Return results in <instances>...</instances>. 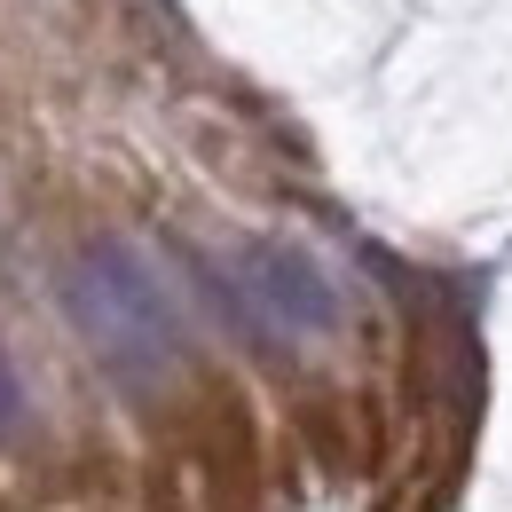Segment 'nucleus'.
<instances>
[{"label":"nucleus","mask_w":512,"mask_h":512,"mask_svg":"<svg viewBox=\"0 0 512 512\" xmlns=\"http://www.w3.org/2000/svg\"><path fill=\"white\" fill-rule=\"evenodd\" d=\"M64 316L87 339V355L127 386H150L182 363V308L166 276L127 237H95L64 268Z\"/></svg>","instance_id":"obj_1"},{"label":"nucleus","mask_w":512,"mask_h":512,"mask_svg":"<svg viewBox=\"0 0 512 512\" xmlns=\"http://www.w3.org/2000/svg\"><path fill=\"white\" fill-rule=\"evenodd\" d=\"M0 512H8V505H0Z\"/></svg>","instance_id":"obj_6"},{"label":"nucleus","mask_w":512,"mask_h":512,"mask_svg":"<svg viewBox=\"0 0 512 512\" xmlns=\"http://www.w3.org/2000/svg\"><path fill=\"white\" fill-rule=\"evenodd\" d=\"M190 457L205 473L213 512H260V449H253V410L229 379L197 386V418H190Z\"/></svg>","instance_id":"obj_3"},{"label":"nucleus","mask_w":512,"mask_h":512,"mask_svg":"<svg viewBox=\"0 0 512 512\" xmlns=\"http://www.w3.org/2000/svg\"><path fill=\"white\" fill-rule=\"evenodd\" d=\"M213 284H221L229 316L245 323L260 347H276V339H316V331L339 323V284H331L300 245H284V237L237 245V253L221 260Z\"/></svg>","instance_id":"obj_2"},{"label":"nucleus","mask_w":512,"mask_h":512,"mask_svg":"<svg viewBox=\"0 0 512 512\" xmlns=\"http://www.w3.org/2000/svg\"><path fill=\"white\" fill-rule=\"evenodd\" d=\"M24 426V379H16V363L0 355V442Z\"/></svg>","instance_id":"obj_5"},{"label":"nucleus","mask_w":512,"mask_h":512,"mask_svg":"<svg viewBox=\"0 0 512 512\" xmlns=\"http://www.w3.org/2000/svg\"><path fill=\"white\" fill-rule=\"evenodd\" d=\"M300 434L316 442V457L331 473H347V402H339L331 386H308V394H300Z\"/></svg>","instance_id":"obj_4"}]
</instances>
